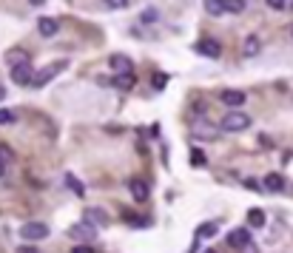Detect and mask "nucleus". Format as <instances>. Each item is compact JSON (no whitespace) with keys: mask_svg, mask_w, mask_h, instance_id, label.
I'll return each mask as SVG.
<instances>
[{"mask_svg":"<svg viewBox=\"0 0 293 253\" xmlns=\"http://www.w3.org/2000/svg\"><path fill=\"white\" fill-rule=\"evenodd\" d=\"M248 128H250V117L245 111H239V108H231L219 120V131H225V134H239V131H248Z\"/></svg>","mask_w":293,"mask_h":253,"instance_id":"obj_1","label":"nucleus"},{"mask_svg":"<svg viewBox=\"0 0 293 253\" xmlns=\"http://www.w3.org/2000/svg\"><path fill=\"white\" fill-rule=\"evenodd\" d=\"M66 66H68L66 60H57V63H51V66H43L40 71H34L31 88H43V86H49V83L54 80L57 74H63V71H66Z\"/></svg>","mask_w":293,"mask_h":253,"instance_id":"obj_2","label":"nucleus"},{"mask_svg":"<svg viewBox=\"0 0 293 253\" xmlns=\"http://www.w3.org/2000/svg\"><path fill=\"white\" fill-rule=\"evenodd\" d=\"M68 236H71L74 242H94L97 239V225H91V222H74L71 228H68Z\"/></svg>","mask_w":293,"mask_h":253,"instance_id":"obj_3","label":"nucleus"},{"mask_svg":"<svg viewBox=\"0 0 293 253\" xmlns=\"http://www.w3.org/2000/svg\"><path fill=\"white\" fill-rule=\"evenodd\" d=\"M20 236H23L26 242L46 239V236H49V225H46V222H26L23 228H20Z\"/></svg>","mask_w":293,"mask_h":253,"instance_id":"obj_4","label":"nucleus"},{"mask_svg":"<svg viewBox=\"0 0 293 253\" xmlns=\"http://www.w3.org/2000/svg\"><path fill=\"white\" fill-rule=\"evenodd\" d=\"M196 54H202V57H208V60H219L222 57V46L216 43V40H211V37H202V40H196Z\"/></svg>","mask_w":293,"mask_h":253,"instance_id":"obj_5","label":"nucleus"},{"mask_svg":"<svg viewBox=\"0 0 293 253\" xmlns=\"http://www.w3.org/2000/svg\"><path fill=\"white\" fill-rule=\"evenodd\" d=\"M31 80H34L31 60L29 63H20V66H12V83H17V86H31Z\"/></svg>","mask_w":293,"mask_h":253,"instance_id":"obj_6","label":"nucleus"},{"mask_svg":"<svg viewBox=\"0 0 293 253\" xmlns=\"http://www.w3.org/2000/svg\"><path fill=\"white\" fill-rule=\"evenodd\" d=\"M83 219H86V222H91V225H97V228H108V225H111V216L105 213L103 208H86Z\"/></svg>","mask_w":293,"mask_h":253,"instance_id":"obj_7","label":"nucleus"},{"mask_svg":"<svg viewBox=\"0 0 293 253\" xmlns=\"http://www.w3.org/2000/svg\"><path fill=\"white\" fill-rule=\"evenodd\" d=\"M219 100L228 105V108H242L245 105V91H236V88H225V91H219Z\"/></svg>","mask_w":293,"mask_h":253,"instance_id":"obj_8","label":"nucleus"},{"mask_svg":"<svg viewBox=\"0 0 293 253\" xmlns=\"http://www.w3.org/2000/svg\"><path fill=\"white\" fill-rule=\"evenodd\" d=\"M228 245L236 247V250H242L245 245H250V230L248 228H233L231 233H228Z\"/></svg>","mask_w":293,"mask_h":253,"instance_id":"obj_9","label":"nucleus"},{"mask_svg":"<svg viewBox=\"0 0 293 253\" xmlns=\"http://www.w3.org/2000/svg\"><path fill=\"white\" fill-rule=\"evenodd\" d=\"M129 191H131V197L137 199V202H145L148 197H151V188H148V182H142V179H129Z\"/></svg>","mask_w":293,"mask_h":253,"instance_id":"obj_10","label":"nucleus"},{"mask_svg":"<svg viewBox=\"0 0 293 253\" xmlns=\"http://www.w3.org/2000/svg\"><path fill=\"white\" fill-rule=\"evenodd\" d=\"M37 31H40V34H43V37H54L57 31H60V23H57L54 17H40L37 20Z\"/></svg>","mask_w":293,"mask_h":253,"instance_id":"obj_11","label":"nucleus"},{"mask_svg":"<svg viewBox=\"0 0 293 253\" xmlns=\"http://www.w3.org/2000/svg\"><path fill=\"white\" fill-rule=\"evenodd\" d=\"M194 137H199V140H214V137H216V125L214 123H205V120H196V123H194Z\"/></svg>","mask_w":293,"mask_h":253,"instance_id":"obj_12","label":"nucleus"},{"mask_svg":"<svg viewBox=\"0 0 293 253\" xmlns=\"http://www.w3.org/2000/svg\"><path fill=\"white\" fill-rule=\"evenodd\" d=\"M262 188H265V191H270V193L285 191V177H282V173H268L265 182H262Z\"/></svg>","mask_w":293,"mask_h":253,"instance_id":"obj_13","label":"nucleus"},{"mask_svg":"<svg viewBox=\"0 0 293 253\" xmlns=\"http://www.w3.org/2000/svg\"><path fill=\"white\" fill-rule=\"evenodd\" d=\"M134 83H137L134 71H120V74L114 77V88H120V91H131Z\"/></svg>","mask_w":293,"mask_h":253,"instance_id":"obj_14","label":"nucleus"},{"mask_svg":"<svg viewBox=\"0 0 293 253\" xmlns=\"http://www.w3.org/2000/svg\"><path fill=\"white\" fill-rule=\"evenodd\" d=\"M259 51H262V43H259V37H257V34L245 37V43H242V54H245V57H257Z\"/></svg>","mask_w":293,"mask_h":253,"instance_id":"obj_15","label":"nucleus"},{"mask_svg":"<svg viewBox=\"0 0 293 253\" xmlns=\"http://www.w3.org/2000/svg\"><path fill=\"white\" fill-rule=\"evenodd\" d=\"M111 68H114L117 74H120V71H131V57L129 54H111Z\"/></svg>","mask_w":293,"mask_h":253,"instance_id":"obj_16","label":"nucleus"},{"mask_svg":"<svg viewBox=\"0 0 293 253\" xmlns=\"http://www.w3.org/2000/svg\"><path fill=\"white\" fill-rule=\"evenodd\" d=\"M6 63H9V66L29 63V51H26V49H9V51H6Z\"/></svg>","mask_w":293,"mask_h":253,"instance_id":"obj_17","label":"nucleus"},{"mask_svg":"<svg viewBox=\"0 0 293 253\" xmlns=\"http://www.w3.org/2000/svg\"><path fill=\"white\" fill-rule=\"evenodd\" d=\"M265 219H268V216H265L262 208H250L248 210V225L250 228H265Z\"/></svg>","mask_w":293,"mask_h":253,"instance_id":"obj_18","label":"nucleus"},{"mask_svg":"<svg viewBox=\"0 0 293 253\" xmlns=\"http://www.w3.org/2000/svg\"><path fill=\"white\" fill-rule=\"evenodd\" d=\"M205 12L211 17H222L225 14V0H205Z\"/></svg>","mask_w":293,"mask_h":253,"instance_id":"obj_19","label":"nucleus"},{"mask_svg":"<svg viewBox=\"0 0 293 253\" xmlns=\"http://www.w3.org/2000/svg\"><path fill=\"white\" fill-rule=\"evenodd\" d=\"M216 233H219V225L216 222H205V225H199V230H196L199 239H214Z\"/></svg>","mask_w":293,"mask_h":253,"instance_id":"obj_20","label":"nucleus"},{"mask_svg":"<svg viewBox=\"0 0 293 253\" xmlns=\"http://www.w3.org/2000/svg\"><path fill=\"white\" fill-rule=\"evenodd\" d=\"M66 185L71 188V191L77 193V197H83V193H86V188H83V182H80V179L74 177V173H66Z\"/></svg>","mask_w":293,"mask_h":253,"instance_id":"obj_21","label":"nucleus"},{"mask_svg":"<svg viewBox=\"0 0 293 253\" xmlns=\"http://www.w3.org/2000/svg\"><path fill=\"white\" fill-rule=\"evenodd\" d=\"M151 86H154V91H162V88L168 86V74H165V71H154Z\"/></svg>","mask_w":293,"mask_h":253,"instance_id":"obj_22","label":"nucleus"},{"mask_svg":"<svg viewBox=\"0 0 293 253\" xmlns=\"http://www.w3.org/2000/svg\"><path fill=\"white\" fill-rule=\"evenodd\" d=\"M225 12L242 14V12H245V0H225Z\"/></svg>","mask_w":293,"mask_h":253,"instance_id":"obj_23","label":"nucleus"},{"mask_svg":"<svg viewBox=\"0 0 293 253\" xmlns=\"http://www.w3.org/2000/svg\"><path fill=\"white\" fill-rule=\"evenodd\" d=\"M14 123V111L9 108H0V125H12Z\"/></svg>","mask_w":293,"mask_h":253,"instance_id":"obj_24","label":"nucleus"},{"mask_svg":"<svg viewBox=\"0 0 293 253\" xmlns=\"http://www.w3.org/2000/svg\"><path fill=\"white\" fill-rule=\"evenodd\" d=\"M157 17H159V12H157V9H145V12L140 14V20H142V23H154Z\"/></svg>","mask_w":293,"mask_h":253,"instance_id":"obj_25","label":"nucleus"},{"mask_svg":"<svg viewBox=\"0 0 293 253\" xmlns=\"http://www.w3.org/2000/svg\"><path fill=\"white\" fill-rule=\"evenodd\" d=\"M191 154H194V157H191V162H194L196 168H199V165H205V154H202L199 148H194V151H191Z\"/></svg>","mask_w":293,"mask_h":253,"instance_id":"obj_26","label":"nucleus"},{"mask_svg":"<svg viewBox=\"0 0 293 253\" xmlns=\"http://www.w3.org/2000/svg\"><path fill=\"white\" fill-rule=\"evenodd\" d=\"M103 3H105L108 9H114V12H117V9H125V6H129V0H103Z\"/></svg>","mask_w":293,"mask_h":253,"instance_id":"obj_27","label":"nucleus"},{"mask_svg":"<svg viewBox=\"0 0 293 253\" xmlns=\"http://www.w3.org/2000/svg\"><path fill=\"white\" fill-rule=\"evenodd\" d=\"M265 3H268L270 9H279V12H282V9L287 6V0H265Z\"/></svg>","mask_w":293,"mask_h":253,"instance_id":"obj_28","label":"nucleus"},{"mask_svg":"<svg viewBox=\"0 0 293 253\" xmlns=\"http://www.w3.org/2000/svg\"><path fill=\"white\" fill-rule=\"evenodd\" d=\"M74 253H97V250H94V247L86 242V245H74Z\"/></svg>","mask_w":293,"mask_h":253,"instance_id":"obj_29","label":"nucleus"},{"mask_svg":"<svg viewBox=\"0 0 293 253\" xmlns=\"http://www.w3.org/2000/svg\"><path fill=\"white\" fill-rule=\"evenodd\" d=\"M242 253H259V247L253 245V242H250V245H245V247H242Z\"/></svg>","mask_w":293,"mask_h":253,"instance_id":"obj_30","label":"nucleus"},{"mask_svg":"<svg viewBox=\"0 0 293 253\" xmlns=\"http://www.w3.org/2000/svg\"><path fill=\"white\" fill-rule=\"evenodd\" d=\"M245 188H250V191H259V182H253V179H245Z\"/></svg>","mask_w":293,"mask_h":253,"instance_id":"obj_31","label":"nucleus"},{"mask_svg":"<svg viewBox=\"0 0 293 253\" xmlns=\"http://www.w3.org/2000/svg\"><path fill=\"white\" fill-rule=\"evenodd\" d=\"M29 3H31V6H43L46 0H29Z\"/></svg>","mask_w":293,"mask_h":253,"instance_id":"obj_32","label":"nucleus"},{"mask_svg":"<svg viewBox=\"0 0 293 253\" xmlns=\"http://www.w3.org/2000/svg\"><path fill=\"white\" fill-rule=\"evenodd\" d=\"M3 97H6V88H3V86H0V100H3Z\"/></svg>","mask_w":293,"mask_h":253,"instance_id":"obj_33","label":"nucleus"},{"mask_svg":"<svg viewBox=\"0 0 293 253\" xmlns=\"http://www.w3.org/2000/svg\"><path fill=\"white\" fill-rule=\"evenodd\" d=\"M0 177H3V157H0Z\"/></svg>","mask_w":293,"mask_h":253,"instance_id":"obj_34","label":"nucleus"},{"mask_svg":"<svg viewBox=\"0 0 293 253\" xmlns=\"http://www.w3.org/2000/svg\"><path fill=\"white\" fill-rule=\"evenodd\" d=\"M205 253H216V250H211V247H208V250H205Z\"/></svg>","mask_w":293,"mask_h":253,"instance_id":"obj_35","label":"nucleus"},{"mask_svg":"<svg viewBox=\"0 0 293 253\" xmlns=\"http://www.w3.org/2000/svg\"><path fill=\"white\" fill-rule=\"evenodd\" d=\"M290 34H293V29H290Z\"/></svg>","mask_w":293,"mask_h":253,"instance_id":"obj_36","label":"nucleus"}]
</instances>
